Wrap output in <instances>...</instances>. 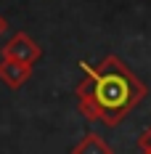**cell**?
<instances>
[{
  "label": "cell",
  "instance_id": "cell-4",
  "mask_svg": "<svg viewBox=\"0 0 151 154\" xmlns=\"http://www.w3.org/2000/svg\"><path fill=\"white\" fill-rule=\"evenodd\" d=\"M72 154H114V152L98 133H85L80 138V143L72 149Z\"/></svg>",
  "mask_w": 151,
  "mask_h": 154
},
{
  "label": "cell",
  "instance_id": "cell-2",
  "mask_svg": "<svg viewBox=\"0 0 151 154\" xmlns=\"http://www.w3.org/2000/svg\"><path fill=\"white\" fill-rule=\"evenodd\" d=\"M0 53H3V59H14V61H24V64L35 66L40 61V56H43V48L37 45L27 32H16L14 37L3 45Z\"/></svg>",
  "mask_w": 151,
  "mask_h": 154
},
{
  "label": "cell",
  "instance_id": "cell-3",
  "mask_svg": "<svg viewBox=\"0 0 151 154\" xmlns=\"http://www.w3.org/2000/svg\"><path fill=\"white\" fill-rule=\"evenodd\" d=\"M32 77V64L24 61H14V59H0V80L8 88H21L27 80Z\"/></svg>",
  "mask_w": 151,
  "mask_h": 154
},
{
  "label": "cell",
  "instance_id": "cell-5",
  "mask_svg": "<svg viewBox=\"0 0 151 154\" xmlns=\"http://www.w3.org/2000/svg\"><path fill=\"white\" fill-rule=\"evenodd\" d=\"M138 154H151V128L138 136Z\"/></svg>",
  "mask_w": 151,
  "mask_h": 154
},
{
  "label": "cell",
  "instance_id": "cell-6",
  "mask_svg": "<svg viewBox=\"0 0 151 154\" xmlns=\"http://www.w3.org/2000/svg\"><path fill=\"white\" fill-rule=\"evenodd\" d=\"M8 29V21H5V19H3V16H0V35H3V32Z\"/></svg>",
  "mask_w": 151,
  "mask_h": 154
},
{
  "label": "cell",
  "instance_id": "cell-1",
  "mask_svg": "<svg viewBox=\"0 0 151 154\" xmlns=\"http://www.w3.org/2000/svg\"><path fill=\"white\" fill-rule=\"evenodd\" d=\"M82 72L85 77L74 88L80 114L106 128H117L149 93L140 77L114 53L95 66L82 64Z\"/></svg>",
  "mask_w": 151,
  "mask_h": 154
}]
</instances>
